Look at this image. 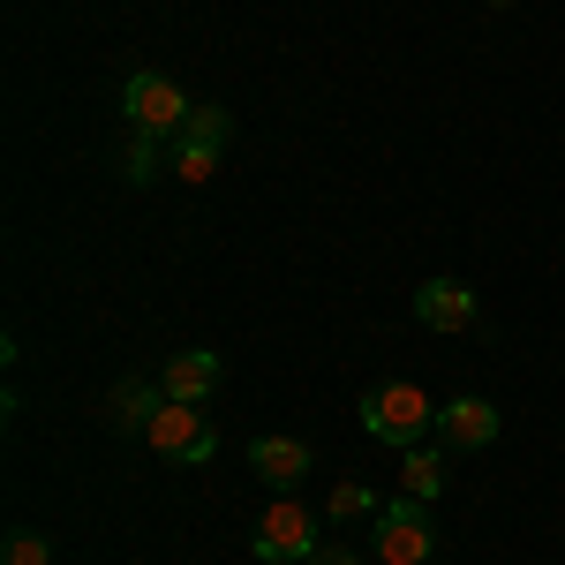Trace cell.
Here are the masks:
<instances>
[{"label": "cell", "mask_w": 565, "mask_h": 565, "mask_svg": "<svg viewBox=\"0 0 565 565\" xmlns=\"http://www.w3.org/2000/svg\"><path fill=\"white\" fill-rule=\"evenodd\" d=\"M430 423H437V407L415 385H377L370 399H362V430L377 437V445H399V452L430 430Z\"/></svg>", "instance_id": "1"}, {"label": "cell", "mask_w": 565, "mask_h": 565, "mask_svg": "<svg viewBox=\"0 0 565 565\" xmlns=\"http://www.w3.org/2000/svg\"><path fill=\"white\" fill-rule=\"evenodd\" d=\"M309 565H362V551H348V543H317V558Z\"/></svg>", "instance_id": "17"}, {"label": "cell", "mask_w": 565, "mask_h": 565, "mask_svg": "<svg viewBox=\"0 0 565 565\" xmlns=\"http://www.w3.org/2000/svg\"><path fill=\"white\" fill-rule=\"evenodd\" d=\"M226 136H234L226 106H196V114H189V129H181L174 143H196V151H226Z\"/></svg>", "instance_id": "12"}, {"label": "cell", "mask_w": 565, "mask_h": 565, "mask_svg": "<svg viewBox=\"0 0 565 565\" xmlns=\"http://www.w3.org/2000/svg\"><path fill=\"white\" fill-rule=\"evenodd\" d=\"M159 151H167V136L136 129V136H129V151H121V174H129V181H151V174H159Z\"/></svg>", "instance_id": "13"}, {"label": "cell", "mask_w": 565, "mask_h": 565, "mask_svg": "<svg viewBox=\"0 0 565 565\" xmlns=\"http://www.w3.org/2000/svg\"><path fill=\"white\" fill-rule=\"evenodd\" d=\"M249 468H257L271 490H295V482L309 476V445L302 437H257V445H249Z\"/></svg>", "instance_id": "9"}, {"label": "cell", "mask_w": 565, "mask_h": 565, "mask_svg": "<svg viewBox=\"0 0 565 565\" xmlns=\"http://www.w3.org/2000/svg\"><path fill=\"white\" fill-rule=\"evenodd\" d=\"M377 565H385V558H377Z\"/></svg>", "instance_id": "19"}, {"label": "cell", "mask_w": 565, "mask_h": 565, "mask_svg": "<svg viewBox=\"0 0 565 565\" xmlns=\"http://www.w3.org/2000/svg\"><path fill=\"white\" fill-rule=\"evenodd\" d=\"M430 565H437V558H430Z\"/></svg>", "instance_id": "20"}, {"label": "cell", "mask_w": 565, "mask_h": 565, "mask_svg": "<svg viewBox=\"0 0 565 565\" xmlns=\"http://www.w3.org/2000/svg\"><path fill=\"white\" fill-rule=\"evenodd\" d=\"M437 437H445L452 452H476V445L498 437V407L476 399V392H460V399H445V407H437Z\"/></svg>", "instance_id": "7"}, {"label": "cell", "mask_w": 565, "mask_h": 565, "mask_svg": "<svg viewBox=\"0 0 565 565\" xmlns=\"http://www.w3.org/2000/svg\"><path fill=\"white\" fill-rule=\"evenodd\" d=\"M218 377H226V362H218L212 348H181V354H167V399H189V407H204L218 392Z\"/></svg>", "instance_id": "8"}, {"label": "cell", "mask_w": 565, "mask_h": 565, "mask_svg": "<svg viewBox=\"0 0 565 565\" xmlns=\"http://www.w3.org/2000/svg\"><path fill=\"white\" fill-rule=\"evenodd\" d=\"M415 324H430V332H468V324H476V287H468V279H423V287H415Z\"/></svg>", "instance_id": "6"}, {"label": "cell", "mask_w": 565, "mask_h": 565, "mask_svg": "<svg viewBox=\"0 0 565 565\" xmlns=\"http://www.w3.org/2000/svg\"><path fill=\"white\" fill-rule=\"evenodd\" d=\"M159 407H167V385L129 377V385H114V399H106V423H114V430H151V423H159Z\"/></svg>", "instance_id": "10"}, {"label": "cell", "mask_w": 565, "mask_h": 565, "mask_svg": "<svg viewBox=\"0 0 565 565\" xmlns=\"http://www.w3.org/2000/svg\"><path fill=\"white\" fill-rule=\"evenodd\" d=\"M174 174H181V181H212V174H218V151H196V143H174Z\"/></svg>", "instance_id": "15"}, {"label": "cell", "mask_w": 565, "mask_h": 565, "mask_svg": "<svg viewBox=\"0 0 565 565\" xmlns=\"http://www.w3.org/2000/svg\"><path fill=\"white\" fill-rule=\"evenodd\" d=\"M377 558L385 565H430L437 558V527L423 513V498H392L377 513Z\"/></svg>", "instance_id": "2"}, {"label": "cell", "mask_w": 565, "mask_h": 565, "mask_svg": "<svg viewBox=\"0 0 565 565\" xmlns=\"http://www.w3.org/2000/svg\"><path fill=\"white\" fill-rule=\"evenodd\" d=\"M399 476H407V498H423V505H430L437 490H445V452H430V445H407V468H399Z\"/></svg>", "instance_id": "11"}, {"label": "cell", "mask_w": 565, "mask_h": 565, "mask_svg": "<svg viewBox=\"0 0 565 565\" xmlns=\"http://www.w3.org/2000/svg\"><path fill=\"white\" fill-rule=\"evenodd\" d=\"M143 437H151L167 460H181V468H204V460L218 452V430L204 423V407H189V399H167V407H159V423H151Z\"/></svg>", "instance_id": "4"}, {"label": "cell", "mask_w": 565, "mask_h": 565, "mask_svg": "<svg viewBox=\"0 0 565 565\" xmlns=\"http://www.w3.org/2000/svg\"><path fill=\"white\" fill-rule=\"evenodd\" d=\"M490 8H505V0H490Z\"/></svg>", "instance_id": "18"}, {"label": "cell", "mask_w": 565, "mask_h": 565, "mask_svg": "<svg viewBox=\"0 0 565 565\" xmlns=\"http://www.w3.org/2000/svg\"><path fill=\"white\" fill-rule=\"evenodd\" d=\"M362 513H370V490L362 482H340L332 490V521H362Z\"/></svg>", "instance_id": "16"}, {"label": "cell", "mask_w": 565, "mask_h": 565, "mask_svg": "<svg viewBox=\"0 0 565 565\" xmlns=\"http://www.w3.org/2000/svg\"><path fill=\"white\" fill-rule=\"evenodd\" d=\"M257 558L264 565H287V558L309 565V558H317V521H309L295 498H279V505L257 521Z\"/></svg>", "instance_id": "5"}, {"label": "cell", "mask_w": 565, "mask_h": 565, "mask_svg": "<svg viewBox=\"0 0 565 565\" xmlns=\"http://www.w3.org/2000/svg\"><path fill=\"white\" fill-rule=\"evenodd\" d=\"M121 106H129V129H151V136H181V129H189V114H196V106L181 98V84L151 76V68L121 84Z\"/></svg>", "instance_id": "3"}, {"label": "cell", "mask_w": 565, "mask_h": 565, "mask_svg": "<svg viewBox=\"0 0 565 565\" xmlns=\"http://www.w3.org/2000/svg\"><path fill=\"white\" fill-rule=\"evenodd\" d=\"M0 565H53V543L23 527V535H8V551H0Z\"/></svg>", "instance_id": "14"}]
</instances>
